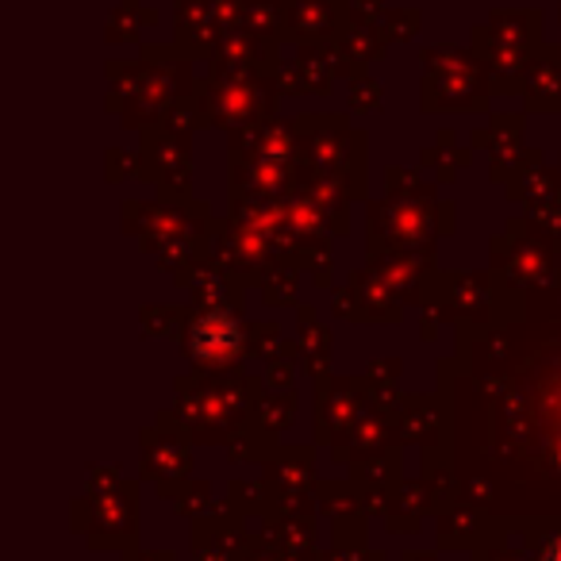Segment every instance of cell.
<instances>
[{"instance_id": "cell-1", "label": "cell", "mask_w": 561, "mask_h": 561, "mask_svg": "<svg viewBox=\"0 0 561 561\" xmlns=\"http://www.w3.org/2000/svg\"><path fill=\"white\" fill-rule=\"evenodd\" d=\"M234 339H239V328H234L231 316L211 312V316H204L201 328H196V351L201 354H227L234 346Z\"/></svg>"}]
</instances>
